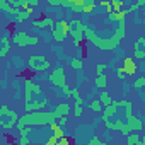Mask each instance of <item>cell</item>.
I'll return each mask as SVG.
<instances>
[{
    "mask_svg": "<svg viewBox=\"0 0 145 145\" xmlns=\"http://www.w3.org/2000/svg\"><path fill=\"white\" fill-rule=\"evenodd\" d=\"M72 22H75V24L84 31L86 39H87L91 44H94L96 48L104 50V51H113V50H116V48L120 46V43L123 41V38L126 36V22H125V21H120V22H118L116 29L113 31V34H111L109 38H101V36H97L92 27L86 26V24H84L82 21H79V19H74Z\"/></svg>",
    "mask_w": 145,
    "mask_h": 145,
    "instance_id": "obj_1",
    "label": "cell"
},
{
    "mask_svg": "<svg viewBox=\"0 0 145 145\" xmlns=\"http://www.w3.org/2000/svg\"><path fill=\"white\" fill-rule=\"evenodd\" d=\"M53 121H58L56 111L39 109V111H31V113L22 114L16 126H17V131H19V130H22L26 126H50Z\"/></svg>",
    "mask_w": 145,
    "mask_h": 145,
    "instance_id": "obj_2",
    "label": "cell"
},
{
    "mask_svg": "<svg viewBox=\"0 0 145 145\" xmlns=\"http://www.w3.org/2000/svg\"><path fill=\"white\" fill-rule=\"evenodd\" d=\"M19 118L21 116L14 109H10L7 104H2V108H0V126L4 130H10L14 125H17Z\"/></svg>",
    "mask_w": 145,
    "mask_h": 145,
    "instance_id": "obj_3",
    "label": "cell"
},
{
    "mask_svg": "<svg viewBox=\"0 0 145 145\" xmlns=\"http://www.w3.org/2000/svg\"><path fill=\"white\" fill-rule=\"evenodd\" d=\"M70 29H72V22L65 21V19H60L56 21V24L51 27V38L55 43H63L67 39V36L70 34Z\"/></svg>",
    "mask_w": 145,
    "mask_h": 145,
    "instance_id": "obj_4",
    "label": "cell"
},
{
    "mask_svg": "<svg viewBox=\"0 0 145 145\" xmlns=\"http://www.w3.org/2000/svg\"><path fill=\"white\" fill-rule=\"evenodd\" d=\"M12 43L17 44L19 48H26V46H36L39 43L38 36H29L26 31H17L12 34Z\"/></svg>",
    "mask_w": 145,
    "mask_h": 145,
    "instance_id": "obj_5",
    "label": "cell"
},
{
    "mask_svg": "<svg viewBox=\"0 0 145 145\" xmlns=\"http://www.w3.org/2000/svg\"><path fill=\"white\" fill-rule=\"evenodd\" d=\"M50 67H51V63H50L43 55H31V56L27 58V68H31L33 72H38V74L46 72Z\"/></svg>",
    "mask_w": 145,
    "mask_h": 145,
    "instance_id": "obj_6",
    "label": "cell"
},
{
    "mask_svg": "<svg viewBox=\"0 0 145 145\" xmlns=\"http://www.w3.org/2000/svg\"><path fill=\"white\" fill-rule=\"evenodd\" d=\"M46 79L53 87H67V77H65V68L63 67H56L55 70H51Z\"/></svg>",
    "mask_w": 145,
    "mask_h": 145,
    "instance_id": "obj_7",
    "label": "cell"
},
{
    "mask_svg": "<svg viewBox=\"0 0 145 145\" xmlns=\"http://www.w3.org/2000/svg\"><path fill=\"white\" fill-rule=\"evenodd\" d=\"M48 106V99L41 94L38 99H33L31 103H24V109L26 113H31V111H39V109H44Z\"/></svg>",
    "mask_w": 145,
    "mask_h": 145,
    "instance_id": "obj_8",
    "label": "cell"
},
{
    "mask_svg": "<svg viewBox=\"0 0 145 145\" xmlns=\"http://www.w3.org/2000/svg\"><path fill=\"white\" fill-rule=\"evenodd\" d=\"M70 22H72V21H70ZM70 36H72V39H74V44H75V46H82L84 41H86V34H84V31H82L75 22H72Z\"/></svg>",
    "mask_w": 145,
    "mask_h": 145,
    "instance_id": "obj_9",
    "label": "cell"
},
{
    "mask_svg": "<svg viewBox=\"0 0 145 145\" xmlns=\"http://www.w3.org/2000/svg\"><path fill=\"white\" fill-rule=\"evenodd\" d=\"M133 56L135 60H145V38L140 36L133 43Z\"/></svg>",
    "mask_w": 145,
    "mask_h": 145,
    "instance_id": "obj_10",
    "label": "cell"
},
{
    "mask_svg": "<svg viewBox=\"0 0 145 145\" xmlns=\"http://www.w3.org/2000/svg\"><path fill=\"white\" fill-rule=\"evenodd\" d=\"M55 24H56V21H55L53 17H48V16L33 21V27H34V31H43V29H46V27H53Z\"/></svg>",
    "mask_w": 145,
    "mask_h": 145,
    "instance_id": "obj_11",
    "label": "cell"
},
{
    "mask_svg": "<svg viewBox=\"0 0 145 145\" xmlns=\"http://www.w3.org/2000/svg\"><path fill=\"white\" fill-rule=\"evenodd\" d=\"M123 70L128 75H135L137 74V60L135 56H126L123 58Z\"/></svg>",
    "mask_w": 145,
    "mask_h": 145,
    "instance_id": "obj_12",
    "label": "cell"
},
{
    "mask_svg": "<svg viewBox=\"0 0 145 145\" xmlns=\"http://www.w3.org/2000/svg\"><path fill=\"white\" fill-rule=\"evenodd\" d=\"M121 106H120V103L118 101H114L111 106H106L104 109H103V121H108V120H111L114 114H116V111L120 109Z\"/></svg>",
    "mask_w": 145,
    "mask_h": 145,
    "instance_id": "obj_13",
    "label": "cell"
},
{
    "mask_svg": "<svg viewBox=\"0 0 145 145\" xmlns=\"http://www.w3.org/2000/svg\"><path fill=\"white\" fill-rule=\"evenodd\" d=\"M33 14H34V7H27V9H22V10H19V14L16 16V24L27 21V19H29Z\"/></svg>",
    "mask_w": 145,
    "mask_h": 145,
    "instance_id": "obj_14",
    "label": "cell"
},
{
    "mask_svg": "<svg viewBox=\"0 0 145 145\" xmlns=\"http://www.w3.org/2000/svg\"><path fill=\"white\" fill-rule=\"evenodd\" d=\"M126 123L130 125L131 131H142V128H143V121H142V118H137V116L128 118V120H126Z\"/></svg>",
    "mask_w": 145,
    "mask_h": 145,
    "instance_id": "obj_15",
    "label": "cell"
},
{
    "mask_svg": "<svg viewBox=\"0 0 145 145\" xmlns=\"http://www.w3.org/2000/svg\"><path fill=\"white\" fill-rule=\"evenodd\" d=\"M24 87H26V89H31V91L34 92V96H41V94H43L41 86H39V84H36V82H33V80H29V79H26V80H24Z\"/></svg>",
    "mask_w": 145,
    "mask_h": 145,
    "instance_id": "obj_16",
    "label": "cell"
},
{
    "mask_svg": "<svg viewBox=\"0 0 145 145\" xmlns=\"http://www.w3.org/2000/svg\"><path fill=\"white\" fill-rule=\"evenodd\" d=\"M55 111H56L58 118H60V116H68V113L72 111V106H70L68 103H60V104L55 108Z\"/></svg>",
    "mask_w": 145,
    "mask_h": 145,
    "instance_id": "obj_17",
    "label": "cell"
},
{
    "mask_svg": "<svg viewBox=\"0 0 145 145\" xmlns=\"http://www.w3.org/2000/svg\"><path fill=\"white\" fill-rule=\"evenodd\" d=\"M126 143L128 145H142V137H138V131H130L126 135Z\"/></svg>",
    "mask_w": 145,
    "mask_h": 145,
    "instance_id": "obj_18",
    "label": "cell"
},
{
    "mask_svg": "<svg viewBox=\"0 0 145 145\" xmlns=\"http://www.w3.org/2000/svg\"><path fill=\"white\" fill-rule=\"evenodd\" d=\"M10 51V38L9 36H4L2 38V50H0V58H5Z\"/></svg>",
    "mask_w": 145,
    "mask_h": 145,
    "instance_id": "obj_19",
    "label": "cell"
},
{
    "mask_svg": "<svg viewBox=\"0 0 145 145\" xmlns=\"http://www.w3.org/2000/svg\"><path fill=\"white\" fill-rule=\"evenodd\" d=\"M96 87H97V89H101V91H104V89L108 87V77H106L104 74L96 75Z\"/></svg>",
    "mask_w": 145,
    "mask_h": 145,
    "instance_id": "obj_20",
    "label": "cell"
},
{
    "mask_svg": "<svg viewBox=\"0 0 145 145\" xmlns=\"http://www.w3.org/2000/svg\"><path fill=\"white\" fill-rule=\"evenodd\" d=\"M50 130H51V133H53L55 137H58V138L63 137V133H65V131H63V126H61L58 121H53V123L50 125Z\"/></svg>",
    "mask_w": 145,
    "mask_h": 145,
    "instance_id": "obj_21",
    "label": "cell"
},
{
    "mask_svg": "<svg viewBox=\"0 0 145 145\" xmlns=\"http://www.w3.org/2000/svg\"><path fill=\"white\" fill-rule=\"evenodd\" d=\"M89 109H91V111H94V113H103L104 104H103L99 99H94V101H91V103H89Z\"/></svg>",
    "mask_w": 145,
    "mask_h": 145,
    "instance_id": "obj_22",
    "label": "cell"
},
{
    "mask_svg": "<svg viewBox=\"0 0 145 145\" xmlns=\"http://www.w3.org/2000/svg\"><path fill=\"white\" fill-rule=\"evenodd\" d=\"M99 101H101V103L104 104V108H106V106H111V104L114 103V101H113V97H111V96H109V94H108L106 91H101V96H99Z\"/></svg>",
    "mask_w": 145,
    "mask_h": 145,
    "instance_id": "obj_23",
    "label": "cell"
},
{
    "mask_svg": "<svg viewBox=\"0 0 145 145\" xmlns=\"http://www.w3.org/2000/svg\"><path fill=\"white\" fill-rule=\"evenodd\" d=\"M68 67H72L74 70H82L84 63H82V60H80V58H70V61H68Z\"/></svg>",
    "mask_w": 145,
    "mask_h": 145,
    "instance_id": "obj_24",
    "label": "cell"
},
{
    "mask_svg": "<svg viewBox=\"0 0 145 145\" xmlns=\"http://www.w3.org/2000/svg\"><path fill=\"white\" fill-rule=\"evenodd\" d=\"M113 16H114V21L120 22V21H125V17L128 16V10H126V9H121V10H118V12H113Z\"/></svg>",
    "mask_w": 145,
    "mask_h": 145,
    "instance_id": "obj_25",
    "label": "cell"
},
{
    "mask_svg": "<svg viewBox=\"0 0 145 145\" xmlns=\"http://www.w3.org/2000/svg\"><path fill=\"white\" fill-rule=\"evenodd\" d=\"M133 87H135V89H145V75L135 79V80H133Z\"/></svg>",
    "mask_w": 145,
    "mask_h": 145,
    "instance_id": "obj_26",
    "label": "cell"
},
{
    "mask_svg": "<svg viewBox=\"0 0 145 145\" xmlns=\"http://www.w3.org/2000/svg\"><path fill=\"white\" fill-rule=\"evenodd\" d=\"M72 111H74V116H75V118H80V116H82V104L74 103V108H72Z\"/></svg>",
    "mask_w": 145,
    "mask_h": 145,
    "instance_id": "obj_27",
    "label": "cell"
},
{
    "mask_svg": "<svg viewBox=\"0 0 145 145\" xmlns=\"http://www.w3.org/2000/svg\"><path fill=\"white\" fill-rule=\"evenodd\" d=\"M33 96H34V92L31 89H26L24 87V103H31L33 101Z\"/></svg>",
    "mask_w": 145,
    "mask_h": 145,
    "instance_id": "obj_28",
    "label": "cell"
},
{
    "mask_svg": "<svg viewBox=\"0 0 145 145\" xmlns=\"http://www.w3.org/2000/svg\"><path fill=\"white\" fill-rule=\"evenodd\" d=\"M111 7H113V10H114V12H118V10H121L123 2H121V0H111Z\"/></svg>",
    "mask_w": 145,
    "mask_h": 145,
    "instance_id": "obj_29",
    "label": "cell"
},
{
    "mask_svg": "<svg viewBox=\"0 0 145 145\" xmlns=\"http://www.w3.org/2000/svg\"><path fill=\"white\" fill-rule=\"evenodd\" d=\"M116 75H118V79H120V80H125V79L128 77V74L123 70V67H120V68L116 70Z\"/></svg>",
    "mask_w": 145,
    "mask_h": 145,
    "instance_id": "obj_30",
    "label": "cell"
},
{
    "mask_svg": "<svg viewBox=\"0 0 145 145\" xmlns=\"http://www.w3.org/2000/svg\"><path fill=\"white\" fill-rule=\"evenodd\" d=\"M94 9H96V4H86L84 9H82V14H91Z\"/></svg>",
    "mask_w": 145,
    "mask_h": 145,
    "instance_id": "obj_31",
    "label": "cell"
},
{
    "mask_svg": "<svg viewBox=\"0 0 145 145\" xmlns=\"http://www.w3.org/2000/svg\"><path fill=\"white\" fill-rule=\"evenodd\" d=\"M17 143H19V145H29L31 142H29L27 135H21V137H19V140H17Z\"/></svg>",
    "mask_w": 145,
    "mask_h": 145,
    "instance_id": "obj_32",
    "label": "cell"
},
{
    "mask_svg": "<svg viewBox=\"0 0 145 145\" xmlns=\"http://www.w3.org/2000/svg\"><path fill=\"white\" fill-rule=\"evenodd\" d=\"M106 72V63H97L96 65V74L99 75V74H104Z\"/></svg>",
    "mask_w": 145,
    "mask_h": 145,
    "instance_id": "obj_33",
    "label": "cell"
},
{
    "mask_svg": "<svg viewBox=\"0 0 145 145\" xmlns=\"http://www.w3.org/2000/svg\"><path fill=\"white\" fill-rule=\"evenodd\" d=\"M104 142L101 140V138H97V137H92L91 140H89V145H103Z\"/></svg>",
    "mask_w": 145,
    "mask_h": 145,
    "instance_id": "obj_34",
    "label": "cell"
},
{
    "mask_svg": "<svg viewBox=\"0 0 145 145\" xmlns=\"http://www.w3.org/2000/svg\"><path fill=\"white\" fill-rule=\"evenodd\" d=\"M46 143H48V145H53V143H55V145H58V137H55V135H53V137H50V138L46 140Z\"/></svg>",
    "mask_w": 145,
    "mask_h": 145,
    "instance_id": "obj_35",
    "label": "cell"
},
{
    "mask_svg": "<svg viewBox=\"0 0 145 145\" xmlns=\"http://www.w3.org/2000/svg\"><path fill=\"white\" fill-rule=\"evenodd\" d=\"M72 140L70 138H65V137H60L58 138V145H65V143H70Z\"/></svg>",
    "mask_w": 145,
    "mask_h": 145,
    "instance_id": "obj_36",
    "label": "cell"
},
{
    "mask_svg": "<svg viewBox=\"0 0 145 145\" xmlns=\"http://www.w3.org/2000/svg\"><path fill=\"white\" fill-rule=\"evenodd\" d=\"M67 121H68L67 116H60V118H58V123H60L61 126H67Z\"/></svg>",
    "mask_w": 145,
    "mask_h": 145,
    "instance_id": "obj_37",
    "label": "cell"
},
{
    "mask_svg": "<svg viewBox=\"0 0 145 145\" xmlns=\"http://www.w3.org/2000/svg\"><path fill=\"white\" fill-rule=\"evenodd\" d=\"M137 4H138L140 7H143V5H145V0H138V2H137Z\"/></svg>",
    "mask_w": 145,
    "mask_h": 145,
    "instance_id": "obj_38",
    "label": "cell"
},
{
    "mask_svg": "<svg viewBox=\"0 0 145 145\" xmlns=\"http://www.w3.org/2000/svg\"><path fill=\"white\" fill-rule=\"evenodd\" d=\"M142 145H145V135L142 137Z\"/></svg>",
    "mask_w": 145,
    "mask_h": 145,
    "instance_id": "obj_39",
    "label": "cell"
}]
</instances>
